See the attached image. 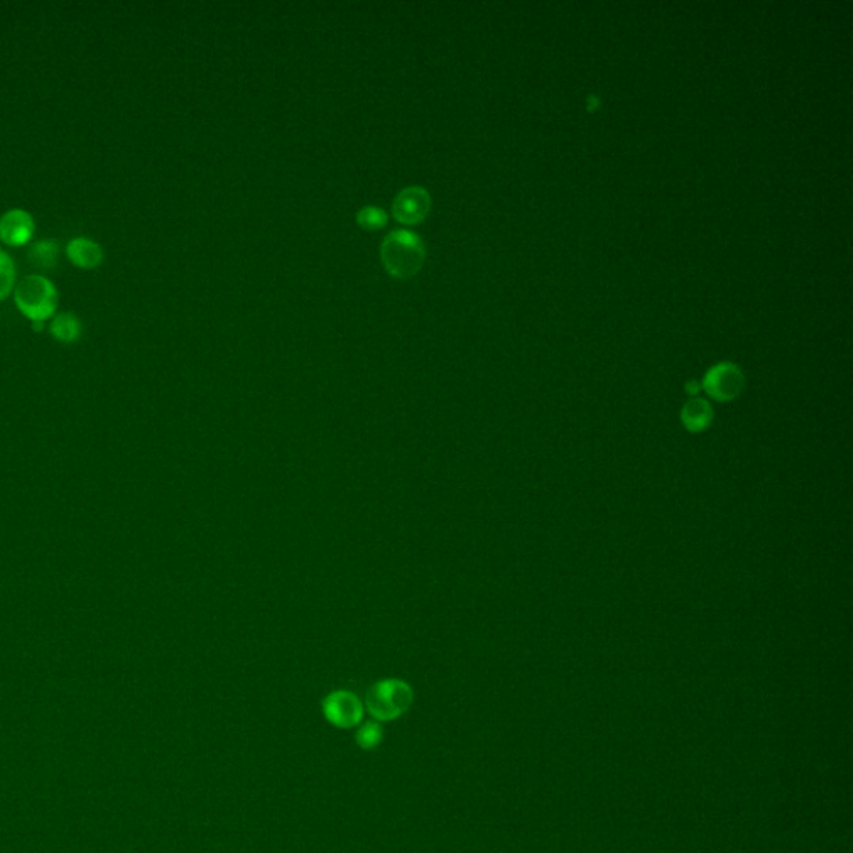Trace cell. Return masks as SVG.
I'll return each instance as SVG.
<instances>
[{"mask_svg":"<svg viewBox=\"0 0 853 853\" xmlns=\"http://www.w3.org/2000/svg\"><path fill=\"white\" fill-rule=\"evenodd\" d=\"M14 302L29 321L45 322L56 315L59 290L44 274H29L14 288Z\"/></svg>","mask_w":853,"mask_h":853,"instance_id":"obj_1","label":"cell"},{"mask_svg":"<svg viewBox=\"0 0 853 853\" xmlns=\"http://www.w3.org/2000/svg\"><path fill=\"white\" fill-rule=\"evenodd\" d=\"M382 262L388 272L395 277L413 276L421 268L425 249L421 237L409 231H394L388 233L380 247Z\"/></svg>","mask_w":853,"mask_h":853,"instance_id":"obj_2","label":"cell"},{"mask_svg":"<svg viewBox=\"0 0 853 853\" xmlns=\"http://www.w3.org/2000/svg\"><path fill=\"white\" fill-rule=\"evenodd\" d=\"M413 703V690L400 678H386L368 688L366 707L377 721H395Z\"/></svg>","mask_w":853,"mask_h":853,"instance_id":"obj_3","label":"cell"},{"mask_svg":"<svg viewBox=\"0 0 853 853\" xmlns=\"http://www.w3.org/2000/svg\"><path fill=\"white\" fill-rule=\"evenodd\" d=\"M366 707L362 700L349 690H335L322 702L325 721L339 729H352L364 719Z\"/></svg>","mask_w":853,"mask_h":853,"instance_id":"obj_4","label":"cell"},{"mask_svg":"<svg viewBox=\"0 0 853 853\" xmlns=\"http://www.w3.org/2000/svg\"><path fill=\"white\" fill-rule=\"evenodd\" d=\"M745 387V377L740 367L721 362L719 366L712 367L703 378V388L710 397L719 402H730L742 394Z\"/></svg>","mask_w":853,"mask_h":853,"instance_id":"obj_5","label":"cell"},{"mask_svg":"<svg viewBox=\"0 0 853 853\" xmlns=\"http://www.w3.org/2000/svg\"><path fill=\"white\" fill-rule=\"evenodd\" d=\"M35 219L32 213L21 207H14L0 215V240L11 247H23L32 240Z\"/></svg>","mask_w":853,"mask_h":853,"instance_id":"obj_6","label":"cell"},{"mask_svg":"<svg viewBox=\"0 0 853 853\" xmlns=\"http://www.w3.org/2000/svg\"><path fill=\"white\" fill-rule=\"evenodd\" d=\"M431 194L423 187L412 186L400 190L394 200V213L404 223H417L431 211Z\"/></svg>","mask_w":853,"mask_h":853,"instance_id":"obj_7","label":"cell"},{"mask_svg":"<svg viewBox=\"0 0 853 853\" xmlns=\"http://www.w3.org/2000/svg\"><path fill=\"white\" fill-rule=\"evenodd\" d=\"M66 254L74 266L86 268V270L97 268L104 262L102 245L97 240L84 237V235L74 237L67 242Z\"/></svg>","mask_w":853,"mask_h":853,"instance_id":"obj_8","label":"cell"},{"mask_svg":"<svg viewBox=\"0 0 853 853\" xmlns=\"http://www.w3.org/2000/svg\"><path fill=\"white\" fill-rule=\"evenodd\" d=\"M680 419L688 432L702 433L712 425L713 409L707 400L694 397L684 405V409L680 412Z\"/></svg>","mask_w":853,"mask_h":853,"instance_id":"obj_9","label":"cell"},{"mask_svg":"<svg viewBox=\"0 0 853 853\" xmlns=\"http://www.w3.org/2000/svg\"><path fill=\"white\" fill-rule=\"evenodd\" d=\"M59 259H60V245L56 239L35 240L27 250L29 264L41 272L54 270L59 264Z\"/></svg>","mask_w":853,"mask_h":853,"instance_id":"obj_10","label":"cell"},{"mask_svg":"<svg viewBox=\"0 0 853 853\" xmlns=\"http://www.w3.org/2000/svg\"><path fill=\"white\" fill-rule=\"evenodd\" d=\"M50 333L52 337L57 339L59 342H64V344H72L80 339L82 335V322L78 319L77 315L74 312H60V313H56L50 321Z\"/></svg>","mask_w":853,"mask_h":853,"instance_id":"obj_11","label":"cell"},{"mask_svg":"<svg viewBox=\"0 0 853 853\" xmlns=\"http://www.w3.org/2000/svg\"><path fill=\"white\" fill-rule=\"evenodd\" d=\"M17 286V268L12 255L0 249V300H5L14 294Z\"/></svg>","mask_w":853,"mask_h":853,"instance_id":"obj_12","label":"cell"},{"mask_svg":"<svg viewBox=\"0 0 853 853\" xmlns=\"http://www.w3.org/2000/svg\"><path fill=\"white\" fill-rule=\"evenodd\" d=\"M384 739V729L380 721H367L355 733V742L362 750H374Z\"/></svg>","mask_w":853,"mask_h":853,"instance_id":"obj_13","label":"cell"},{"mask_svg":"<svg viewBox=\"0 0 853 853\" xmlns=\"http://www.w3.org/2000/svg\"><path fill=\"white\" fill-rule=\"evenodd\" d=\"M357 219L364 227L377 229L387 222V213L382 209H377V207H364L362 211L358 212Z\"/></svg>","mask_w":853,"mask_h":853,"instance_id":"obj_14","label":"cell"}]
</instances>
